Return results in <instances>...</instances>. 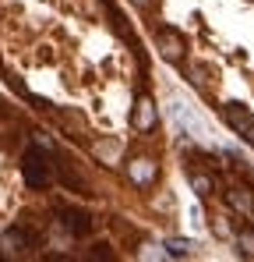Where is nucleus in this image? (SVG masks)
Returning <instances> with one entry per match:
<instances>
[{"mask_svg": "<svg viewBox=\"0 0 254 262\" xmlns=\"http://www.w3.org/2000/svg\"><path fill=\"white\" fill-rule=\"evenodd\" d=\"M0 114H7V106H4V99H0Z\"/></svg>", "mask_w": 254, "mask_h": 262, "instance_id": "6ab92c4d", "label": "nucleus"}, {"mask_svg": "<svg viewBox=\"0 0 254 262\" xmlns=\"http://www.w3.org/2000/svg\"><path fill=\"white\" fill-rule=\"evenodd\" d=\"M169 114H173V121H176L180 128H184V131H191L194 138H201V135H205V124L198 121V114H194V110H191L187 103L173 99V103H169Z\"/></svg>", "mask_w": 254, "mask_h": 262, "instance_id": "39448f33", "label": "nucleus"}, {"mask_svg": "<svg viewBox=\"0 0 254 262\" xmlns=\"http://www.w3.org/2000/svg\"><path fill=\"white\" fill-rule=\"evenodd\" d=\"M92 259H110V248H106V245H95V248H92Z\"/></svg>", "mask_w": 254, "mask_h": 262, "instance_id": "dca6fc26", "label": "nucleus"}, {"mask_svg": "<svg viewBox=\"0 0 254 262\" xmlns=\"http://www.w3.org/2000/svg\"><path fill=\"white\" fill-rule=\"evenodd\" d=\"M194 241H187V237H169L166 241V255H173V259H191L194 255Z\"/></svg>", "mask_w": 254, "mask_h": 262, "instance_id": "9d476101", "label": "nucleus"}, {"mask_svg": "<svg viewBox=\"0 0 254 262\" xmlns=\"http://www.w3.org/2000/svg\"><path fill=\"white\" fill-rule=\"evenodd\" d=\"M60 223L71 237H85L92 230V216L85 209H74V206H60Z\"/></svg>", "mask_w": 254, "mask_h": 262, "instance_id": "7ed1b4c3", "label": "nucleus"}, {"mask_svg": "<svg viewBox=\"0 0 254 262\" xmlns=\"http://www.w3.org/2000/svg\"><path fill=\"white\" fill-rule=\"evenodd\" d=\"M156 121H159L156 103H152L148 96H138V103H134V128H138V131H152V128H156Z\"/></svg>", "mask_w": 254, "mask_h": 262, "instance_id": "423d86ee", "label": "nucleus"}, {"mask_svg": "<svg viewBox=\"0 0 254 262\" xmlns=\"http://www.w3.org/2000/svg\"><path fill=\"white\" fill-rule=\"evenodd\" d=\"M92 152H95L106 167H113V163H117V156H120V145H117V142H95V149H92Z\"/></svg>", "mask_w": 254, "mask_h": 262, "instance_id": "9b49d317", "label": "nucleus"}, {"mask_svg": "<svg viewBox=\"0 0 254 262\" xmlns=\"http://www.w3.org/2000/svg\"><path fill=\"white\" fill-rule=\"evenodd\" d=\"M21 177H25V184L36 188V191L53 184V170H49V156H46V149L32 145V149L21 156Z\"/></svg>", "mask_w": 254, "mask_h": 262, "instance_id": "f257e3e1", "label": "nucleus"}, {"mask_svg": "<svg viewBox=\"0 0 254 262\" xmlns=\"http://www.w3.org/2000/svg\"><path fill=\"white\" fill-rule=\"evenodd\" d=\"M187 78H191L198 89H205V75H201V68H187Z\"/></svg>", "mask_w": 254, "mask_h": 262, "instance_id": "4468645a", "label": "nucleus"}, {"mask_svg": "<svg viewBox=\"0 0 254 262\" xmlns=\"http://www.w3.org/2000/svg\"><path fill=\"white\" fill-rule=\"evenodd\" d=\"M127 177H131L138 188H145V184L156 181V163H152V160H131V163H127Z\"/></svg>", "mask_w": 254, "mask_h": 262, "instance_id": "0eeeda50", "label": "nucleus"}, {"mask_svg": "<svg viewBox=\"0 0 254 262\" xmlns=\"http://www.w3.org/2000/svg\"><path fill=\"white\" fill-rule=\"evenodd\" d=\"M237 245H240V252H244V255H254V227L237 230Z\"/></svg>", "mask_w": 254, "mask_h": 262, "instance_id": "ddd939ff", "label": "nucleus"}, {"mask_svg": "<svg viewBox=\"0 0 254 262\" xmlns=\"http://www.w3.org/2000/svg\"><path fill=\"white\" fill-rule=\"evenodd\" d=\"M226 199H230V206H233L237 213L254 216V195L247 191V188H230V191H226Z\"/></svg>", "mask_w": 254, "mask_h": 262, "instance_id": "1a4fd4ad", "label": "nucleus"}, {"mask_svg": "<svg viewBox=\"0 0 254 262\" xmlns=\"http://www.w3.org/2000/svg\"><path fill=\"white\" fill-rule=\"evenodd\" d=\"M159 46H163V57H166V60H180V57H184V39H180L173 29H163V32H159Z\"/></svg>", "mask_w": 254, "mask_h": 262, "instance_id": "6e6552de", "label": "nucleus"}, {"mask_svg": "<svg viewBox=\"0 0 254 262\" xmlns=\"http://www.w3.org/2000/svg\"><path fill=\"white\" fill-rule=\"evenodd\" d=\"M215 234H219V237H230V227H226L222 220H215Z\"/></svg>", "mask_w": 254, "mask_h": 262, "instance_id": "f3484780", "label": "nucleus"}, {"mask_svg": "<svg viewBox=\"0 0 254 262\" xmlns=\"http://www.w3.org/2000/svg\"><path fill=\"white\" fill-rule=\"evenodd\" d=\"M222 117H226V124L237 131V135H240L244 142H251V145H254V117L247 114V110H244V106L230 103V106L222 110Z\"/></svg>", "mask_w": 254, "mask_h": 262, "instance_id": "f03ea898", "label": "nucleus"}, {"mask_svg": "<svg viewBox=\"0 0 254 262\" xmlns=\"http://www.w3.org/2000/svg\"><path fill=\"white\" fill-rule=\"evenodd\" d=\"M187 177H191V188H194V191H198L201 199L215 191V181H212L209 174H198V170H191V174H187Z\"/></svg>", "mask_w": 254, "mask_h": 262, "instance_id": "f8f14e48", "label": "nucleus"}, {"mask_svg": "<svg viewBox=\"0 0 254 262\" xmlns=\"http://www.w3.org/2000/svg\"><path fill=\"white\" fill-rule=\"evenodd\" d=\"M134 4H141V7H145V4H152V0H134Z\"/></svg>", "mask_w": 254, "mask_h": 262, "instance_id": "a211bd4d", "label": "nucleus"}, {"mask_svg": "<svg viewBox=\"0 0 254 262\" xmlns=\"http://www.w3.org/2000/svg\"><path fill=\"white\" fill-rule=\"evenodd\" d=\"M36 145H39V149H46V152H49V149H53V138H49V135H46V131H36Z\"/></svg>", "mask_w": 254, "mask_h": 262, "instance_id": "2eb2a0df", "label": "nucleus"}, {"mask_svg": "<svg viewBox=\"0 0 254 262\" xmlns=\"http://www.w3.org/2000/svg\"><path fill=\"white\" fill-rule=\"evenodd\" d=\"M32 245H36V234H29V230H21V227H11V230L0 234V248H4L7 255H21V252H29Z\"/></svg>", "mask_w": 254, "mask_h": 262, "instance_id": "20e7f679", "label": "nucleus"}]
</instances>
